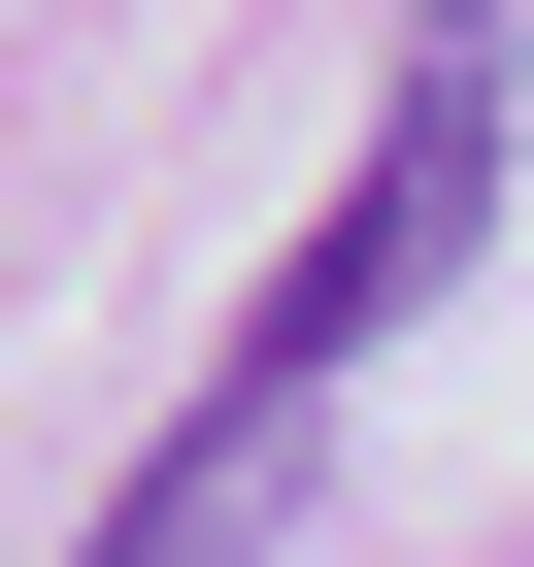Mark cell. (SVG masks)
<instances>
[{
  "label": "cell",
  "instance_id": "1",
  "mask_svg": "<svg viewBox=\"0 0 534 567\" xmlns=\"http://www.w3.org/2000/svg\"><path fill=\"white\" fill-rule=\"evenodd\" d=\"M501 234V0H434V34H401V101H368V167H335V234L301 267H267V301H234V401H335L401 301H434V267Z\"/></svg>",
  "mask_w": 534,
  "mask_h": 567
}]
</instances>
